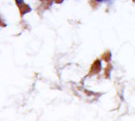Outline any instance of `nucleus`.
<instances>
[{"instance_id": "f257e3e1", "label": "nucleus", "mask_w": 135, "mask_h": 121, "mask_svg": "<svg viewBox=\"0 0 135 121\" xmlns=\"http://www.w3.org/2000/svg\"><path fill=\"white\" fill-rule=\"evenodd\" d=\"M96 1H97V2H102V1H104V0H96Z\"/></svg>"}]
</instances>
